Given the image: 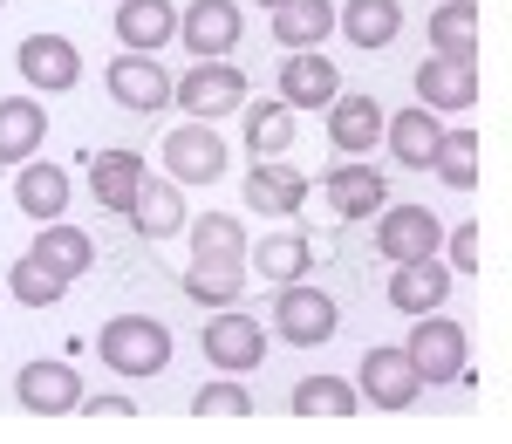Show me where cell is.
<instances>
[{
  "label": "cell",
  "mask_w": 512,
  "mask_h": 444,
  "mask_svg": "<svg viewBox=\"0 0 512 444\" xmlns=\"http://www.w3.org/2000/svg\"><path fill=\"white\" fill-rule=\"evenodd\" d=\"M403 356L417 369V383H458L465 369H472V335L465 322H444V315H424V322L410 328V342H403Z\"/></svg>",
  "instance_id": "obj_3"
},
{
  "label": "cell",
  "mask_w": 512,
  "mask_h": 444,
  "mask_svg": "<svg viewBox=\"0 0 512 444\" xmlns=\"http://www.w3.org/2000/svg\"><path fill=\"white\" fill-rule=\"evenodd\" d=\"M96 356H103V369L110 376H164V363H171V328L151 322V315H117V322L96 335Z\"/></svg>",
  "instance_id": "obj_1"
},
{
  "label": "cell",
  "mask_w": 512,
  "mask_h": 444,
  "mask_svg": "<svg viewBox=\"0 0 512 444\" xmlns=\"http://www.w3.org/2000/svg\"><path fill=\"white\" fill-rule=\"evenodd\" d=\"M417 96L424 110H472L478 103V69L472 62H451V55H431L417 69Z\"/></svg>",
  "instance_id": "obj_22"
},
{
  "label": "cell",
  "mask_w": 512,
  "mask_h": 444,
  "mask_svg": "<svg viewBox=\"0 0 512 444\" xmlns=\"http://www.w3.org/2000/svg\"><path fill=\"white\" fill-rule=\"evenodd\" d=\"M444 301H451V267H437V253L390 267V308L396 315H431Z\"/></svg>",
  "instance_id": "obj_15"
},
{
  "label": "cell",
  "mask_w": 512,
  "mask_h": 444,
  "mask_svg": "<svg viewBox=\"0 0 512 444\" xmlns=\"http://www.w3.org/2000/svg\"><path fill=\"white\" fill-rule=\"evenodd\" d=\"M171 35H185L192 55H226V48H239L246 21H239L233 0H192V7L178 14V28H171Z\"/></svg>",
  "instance_id": "obj_17"
},
{
  "label": "cell",
  "mask_w": 512,
  "mask_h": 444,
  "mask_svg": "<svg viewBox=\"0 0 512 444\" xmlns=\"http://www.w3.org/2000/svg\"><path fill=\"white\" fill-rule=\"evenodd\" d=\"M335 322H342L335 294H321V287H308V281H280L274 335L287 342V349H321V342H335Z\"/></svg>",
  "instance_id": "obj_4"
},
{
  "label": "cell",
  "mask_w": 512,
  "mask_h": 444,
  "mask_svg": "<svg viewBox=\"0 0 512 444\" xmlns=\"http://www.w3.org/2000/svg\"><path fill=\"white\" fill-rule=\"evenodd\" d=\"M7 294L21 301V308H55L62 294H69V281L48 267V260H35V253H21L14 267H7Z\"/></svg>",
  "instance_id": "obj_33"
},
{
  "label": "cell",
  "mask_w": 512,
  "mask_h": 444,
  "mask_svg": "<svg viewBox=\"0 0 512 444\" xmlns=\"http://www.w3.org/2000/svg\"><path fill=\"white\" fill-rule=\"evenodd\" d=\"M226 137L212 130V123H178L171 137H164V171H171V185H212V178H226Z\"/></svg>",
  "instance_id": "obj_6"
},
{
  "label": "cell",
  "mask_w": 512,
  "mask_h": 444,
  "mask_svg": "<svg viewBox=\"0 0 512 444\" xmlns=\"http://www.w3.org/2000/svg\"><path fill=\"white\" fill-rule=\"evenodd\" d=\"M328 35H335V0H280L274 7L280 48H321Z\"/></svg>",
  "instance_id": "obj_27"
},
{
  "label": "cell",
  "mask_w": 512,
  "mask_h": 444,
  "mask_svg": "<svg viewBox=\"0 0 512 444\" xmlns=\"http://www.w3.org/2000/svg\"><path fill=\"white\" fill-rule=\"evenodd\" d=\"M41 137H48V110L28 103V96H7V103H0V164L35 158Z\"/></svg>",
  "instance_id": "obj_28"
},
{
  "label": "cell",
  "mask_w": 512,
  "mask_h": 444,
  "mask_svg": "<svg viewBox=\"0 0 512 444\" xmlns=\"http://www.w3.org/2000/svg\"><path fill=\"white\" fill-rule=\"evenodd\" d=\"M76 410H89V417H130V397H89V390H82Z\"/></svg>",
  "instance_id": "obj_38"
},
{
  "label": "cell",
  "mask_w": 512,
  "mask_h": 444,
  "mask_svg": "<svg viewBox=\"0 0 512 444\" xmlns=\"http://www.w3.org/2000/svg\"><path fill=\"white\" fill-rule=\"evenodd\" d=\"M328 96H342V69L321 55V48H294L280 62V103L301 117V110H321Z\"/></svg>",
  "instance_id": "obj_12"
},
{
  "label": "cell",
  "mask_w": 512,
  "mask_h": 444,
  "mask_svg": "<svg viewBox=\"0 0 512 444\" xmlns=\"http://www.w3.org/2000/svg\"><path fill=\"white\" fill-rule=\"evenodd\" d=\"M417 369H410V356L403 349H369L362 356V369H355V397L376 410H390V417H403V410L417 404Z\"/></svg>",
  "instance_id": "obj_7"
},
{
  "label": "cell",
  "mask_w": 512,
  "mask_h": 444,
  "mask_svg": "<svg viewBox=\"0 0 512 444\" xmlns=\"http://www.w3.org/2000/svg\"><path fill=\"white\" fill-rule=\"evenodd\" d=\"M178 28V7L171 0H117V41L137 55H158Z\"/></svg>",
  "instance_id": "obj_25"
},
{
  "label": "cell",
  "mask_w": 512,
  "mask_h": 444,
  "mask_svg": "<svg viewBox=\"0 0 512 444\" xmlns=\"http://www.w3.org/2000/svg\"><path fill=\"white\" fill-rule=\"evenodd\" d=\"M260 7H280V0H260Z\"/></svg>",
  "instance_id": "obj_39"
},
{
  "label": "cell",
  "mask_w": 512,
  "mask_h": 444,
  "mask_svg": "<svg viewBox=\"0 0 512 444\" xmlns=\"http://www.w3.org/2000/svg\"><path fill=\"white\" fill-rule=\"evenodd\" d=\"M431 48L451 55V62H478V0H437Z\"/></svg>",
  "instance_id": "obj_29"
},
{
  "label": "cell",
  "mask_w": 512,
  "mask_h": 444,
  "mask_svg": "<svg viewBox=\"0 0 512 444\" xmlns=\"http://www.w3.org/2000/svg\"><path fill=\"white\" fill-rule=\"evenodd\" d=\"M451 267H458V274H478V226L472 219H465L458 240H451Z\"/></svg>",
  "instance_id": "obj_37"
},
{
  "label": "cell",
  "mask_w": 512,
  "mask_h": 444,
  "mask_svg": "<svg viewBox=\"0 0 512 444\" xmlns=\"http://www.w3.org/2000/svg\"><path fill=\"white\" fill-rule=\"evenodd\" d=\"M321 192H328V212H335V219H376V212L390 205V178H383L376 164H362V158H342L321 178Z\"/></svg>",
  "instance_id": "obj_9"
},
{
  "label": "cell",
  "mask_w": 512,
  "mask_h": 444,
  "mask_svg": "<svg viewBox=\"0 0 512 444\" xmlns=\"http://www.w3.org/2000/svg\"><path fill=\"white\" fill-rule=\"evenodd\" d=\"M198 349H205V363L219 369V376H253V369L267 363V328L253 322L239 301H226V308H212Z\"/></svg>",
  "instance_id": "obj_2"
},
{
  "label": "cell",
  "mask_w": 512,
  "mask_h": 444,
  "mask_svg": "<svg viewBox=\"0 0 512 444\" xmlns=\"http://www.w3.org/2000/svg\"><path fill=\"white\" fill-rule=\"evenodd\" d=\"M437 240H444V233H437V219L431 212H424V205H383V212H376V253H383V260H424V253H437Z\"/></svg>",
  "instance_id": "obj_13"
},
{
  "label": "cell",
  "mask_w": 512,
  "mask_h": 444,
  "mask_svg": "<svg viewBox=\"0 0 512 444\" xmlns=\"http://www.w3.org/2000/svg\"><path fill=\"white\" fill-rule=\"evenodd\" d=\"M171 96L185 103V117L219 123V117H233L239 103H246V76H239L226 55H198V69H185V76L171 82Z\"/></svg>",
  "instance_id": "obj_5"
},
{
  "label": "cell",
  "mask_w": 512,
  "mask_h": 444,
  "mask_svg": "<svg viewBox=\"0 0 512 444\" xmlns=\"http://www.w3.org/2000/svg\"><path fill=\"white\" fill-rule=\"evenodd\" d=\"M321 110H328V144L342 158H369L383 144V103L376 96H328Z\"/></svg>",
  "instance_id": "obj_14"
},
{
  "label": "cell",
  "mask_w": 512,
  "mask_h": 444,
  "mask_svg": "<svg viewBox=\"0 0 512 444\" xmlns=\"http://www.w3.org/2000/svg\"><path fill=\"white\" fill-rule=\"evenodd\" d=\"M431 171L451 185V192H472V185H478V130H444V137H437Z\"/></svg>",
  "instance_id": "obj_35"
},
{
  "label": "cell",
  "mask_w": 512,
  "mask_h": 444,
  "mask_svg": "<svg viewBox=\"0 0 512 444\" xmlns=\"http://www.w3.org/2000/svg\"><path fill=\"white\" fill-rule=\"evenodd\" d=\"M14 205H21V219H62L69 212V171L48 158H21L14 164Z\"/></svg>",
  "instance_id": "obj_16"
},
{
  "label": "cell",
  "mask_w": 512,
  "mask_h": 444,
  "mask_svg": "<svg viewBox=\"0 0 512 444\" xmlns=\"http://www.w3.org/2000/svg\"><path fill=\"white\" fill-rule=\"evenodd\" d=\"M287 410H294V417H355L362 397H355L349 376H308V383H294Z\"/></svg>",
  "instance_id": "obj_32"
},
{
  "label": "cell",
  "mask_w": 512,
  "mask_h": 444,
  "mask_svg": "<svg viewBox=\"0 0 512 444\" xmlns=\"http://www.w3.org/2000/svg\"><path fill=\"white\" fill-rule=\"evenodd\" d=\"M239 287H246V260H192L185 267V301H198V308H226V301H239Z\"/></svg>",
  "instance_id": "obj_31"
},
{
  "label": "cell",
  "mask_w": 512,
  "mask_h": 444,
  "mask_svg": "<svg viewBox=\"0 0 512 444\" xmlns=\"http://www.w3.org/2000/svg\"><path fill=\"white\" fill-rule=\"evenodd\" d=\"M315 267V246L301 233H267V240H246V274H267V281H308Z\"/></svg>",
  "instance_id": "obj_24"
},
{
  "label": "cell",
  "mask_w": 512,
  "mask_h": 444,
  "mask_svg": "<svg viewBox=\"0 0 512 444\" xmlns=\"http://www.w3.org/2000/svg\"><path fill=\"white\" fill-rule=\"evenodd\" d=\"M192 410L198 417H246V410H253V390L226 376V383H205V390L192 397Z\"/></svg>",
  "instance_id": "obj_36"
},
{
  "label": "cell",
  "mask_w": 512,
  "mask_h": 444,
  "mask_svg": "<svg viewBox=\"0 0 512 444\" xmlns=\"http://www.w3.org/2000/svg\"><path fill=\"white\" fill-rule=\"evenodd\" d=\"M35 260H48L62 281H82L89 267H96V240L82 233V226H62V219H41V240L28 246Z\"/></svg>",
  "instance_id": "obj_26"
},
{
  "label": "cell",
  "mask_w": 512,
  "mask_h": 444,
  "mask_svg": "<svg viewBox=\"0 0 512 444\" xmlns=\"http://www.w3.org/2000/svg\"><path fill=\"white\" fill-rule=\"evenodd\" d=\"M103 82H110V103L137 110V117H151V110L171 103V76H164V62H158V55H137V48H123Z\"/></svg>",
  "instance_id": "obj_10"
},
{
  "label": "cell",
  "mask_w": 512,
  "mask_h": 444,
  "mask_svg": "<svg viewBox=\"0 0 512 444\" xmlns=\"http://www.w3.org/2000/svg\"><path fill=\"white\" fill-rule=\"evenodd\" d=\"M246 205H253V212H274V219L301 212V205H308V178H301V164L253 158V171H246Z\"/></svg>",
  "instance_id": "obj_18"
},
{
  "label": "cell",
  "mask_w": 512,
  "mask_h": 444,
  "mask_svg": "<svg viewBox=\"0 0 512 444\" xmlns=\"http://www.w3.org/2000/svg\"><path fill=\"white\" fill-rule=\"evenodd\" d=\"M137 185H144V158L137 151H96L89 158V192H96V205L103 212H130V199H137Z\"/></svg>",
  "instance_id": "obj_23"
},
{
  "label": "cell",
  "mask_w": 512,
  "mask_h": 444,
  "mask_svg": "<svg viewBox=\"0 0 512 444\" xmlns=\"http://www.w3.org/2000/svg\"><path fill=\"white\" fill-rule=\"evenodd\" d=\"M192 260H246V226L233 212H198L192 219Z\"/></svg>",
  "instance_id": "obj_34"
},
{
  "label": "cell",
  "mask_w": 512,
  "mask_h": 444,
  "mask_svg": "<svg viewBox=\"0 0 512 444\" xmlns=\"http://www.w3.org/2000/svg\"><path fill=\"white\" fill-rule=\"evenodd\" d=\"M246 110V158H287L294 151V110L287 103H239Z\"/></svg>",
  "instance_id": "obj_30"
},
{
  "label": "cell",
  "mask_w": 512,
  "mask_h": 444,
  "mask_svg": "<svg viewBox=\"0 0 512 444\" xmlns=\"http://www.w3.org/2000/svg\"><path fill=\"white\" fill-rule=\"evenodd\" d=\"M437 137H444V123H437V110H396V117H383V144H390V158L403 164V171H431L437 158Z\"/></svg>",
  "instance_id": "obj_19"
},
{
  "label": "cell",
  "mask_w": 512,
  "mask_h": 444,
  "mask_svg": "<svg viewBox=\"0 0 512 444\" xmlns=\"http://www.w3.org/2000/svg\"><path fill=\"white\" fill-rule=\"evenodd\" d=\"M144 240H171L178 226H185V185H171V178H151L144 171V185H137V199H130V212H123Z\"/></svg>",
  "instance_id": "obj_20"
},
{
  "label": "cell",
  "mask_w": 512,
  "mask_h": 444,
  "mask_svg": "<svg viewBox=\"0 0 512 444\" xmlns=\"http://www.w3.org/2000/svg\"><path fill=\"white\" fill-rule=\"evenodd\" d=\"M335 28L349 35V48H396L403 0H349V7H335Z\"/></svg>",
  "instance_id": "obj_21"
},
{
  "label": "cell",
  "mask_w": 512,
  "mask_h": 444,
  "mask_svg": "<svg viewBox=\"0 0 512 444\" xmlns=\"http://www.w3.org/2000/svg\"><path fill=\"white\" fill-rule=\"evenodd\" d=\"M14 397H21V410L28 417H69V410L82 404V376L69 363H21V376H14Z\"/></svg>",
  "instance_id": "obj_11"
},
{
  "label": "cell",
  "mask_w": 512,
  "mask_h": 444,
  "mask_svg": "<svg viewBox=\"0 0 512 444\" xmlns=\"http://www.w3.org/2000/svg\"><path fill=\"white\" fill-rule=\"evenodd\" d=\"M14 62H21V82L41 89V96H62V89L82 82V48L69 35H28L14 48Z\"/></svg>",
  "instance_id": "obj_8"
}]
</instances>
